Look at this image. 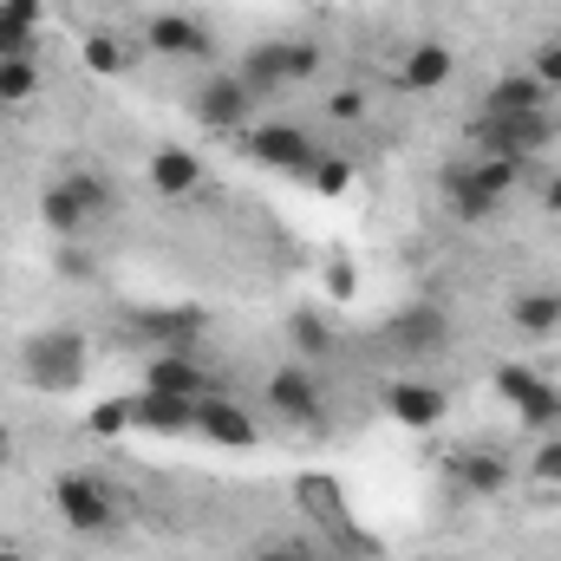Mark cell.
Returning a JSON list of instances; mask_svg holds the SVG:
<instances>
[{
    "label": "cell",
    "mask_w": 561,
    "mask_h": 561,
    "mask_svg": "<svg viewBox=\"0 0 561 561\" xmlns=\"http://www.w3.org/2000/svg\"><path fill=\"white\" fill-rule=\"evenodd\" d=\"M556 118L549 112H523V118H503V112H477L470 118V144L477 150H496V157H542L549 144H556Z\"/></svg>",
    "instance_id": "4"
},
{
    "label": "cell",
    "mask_w": 561,
    "mask_h": 561,
    "mask_svg": "<svg viewBox=\"0 0 561 561\" xmlns=\"http://www.w3.org/2000/svg\"><path fill=\"white\" fill-rule=\"evenodd\" d=\"M46 0H0V53H33Z\"/></svg>",
    "instance_id": "21"
},
{
    "label": "cell",
    "mask_w": 561,
    "mask_h": 561,
    "mask_svg": "<svg viewBox=\"0 0 561 561\" xmlns=\"http://www.w3.org/2000/svg\"><path fill=\"white\" fill-rule=\"evenodd\" d=\"M53 516L72 529V536H105L118 523V496L99 470H59L53 477Z\"/></svg>",
    "instance_id": "2"
},
{
    "label": "cell",
    "mask_w": 561,
    "mask_h": 561,
    "mask_svg": "<svg viewBox=\"0 0 561 561\" xmlns=\"http://www.w3.org/2000/svg\"><path fill=\"white\" fill-rule=\"evenodd\" d=\"M386 346L405 353V359H431V353H444V346H450V313H444L437 300H412V307H399V313L386 320Z\"/></svg>",
    "instance_id": "6"
},
{
    "label": "cell",
    "mask_w": 561,
    "mask_h": 561,
    "mask_svg": "<svg viewBox=\"0 0 561 561\" xmlns=\"http://www.w3.org/2000/svg\"><path fill=\"white\" fill-rule=\"evenodd\" d=\"M0 561H33L26 549H0Z\"/></svg>",
    "instance_id": "39"
},
{
    "label": "cell",
    "mask_w": 561,
    "mask_h": 561,
    "mask_svg": "<svg viewBox=\"0 0 561 561\" xmlns=\"http://www.w3.org/2000/svg\"><path fill=\"white\" fill-rule=\"evenodd\" d=\"M242 144H249V157L255 163H268V170H280V176H307L313 170V131L307 125H294V118H268V125H249L242 131Z\"/></svg>",
    "instance_id": "5"
},
{
    "label": "cell",
    "mask_w": 561,
    "mask_h": 561,
    "mask_svg": "<svg viewBox=\"0 0 561 561\" xmlns=\"http://www.w3.org/2000/svg\"><path fill=\"white\" fill-rule=\"evenodd\" d=\"M144 176H150V190H157V196H176V203H183V196H196V190H203V176H209V170H203V157H196V150L163 144V150H150Z\"/></svg>",
    "instance_id": "13"
},
{
    "label": "cell",
    "mask_w": 561,
    "mask_h": 561,
    "mask_svg": "<svg viewBox=\"0 0 561 561\" xmlns=\"http://www.w3.org/2000/svg\"><path fill=\"white\" fill-rule=\"evenodd\" d=\"M144 392H163V399H209V392H222L203 366H196V353H157L150 366H144Z\"/></svg>",
    "instance_id": "11"
},
{
    "label": "cell",
    "mask_w": 561,
    "mask_h": 561,
    "mask_svg": "<svg viewBox=\"0 0 561 561\" xmlns=\"http://www.w3.org/2000/svg\"><path fill=\"white\" fill-rule=\"evenodd\" d=\"M470 170H477V183H483L490 196H510V190L523 183V170H529V163H523V157H496V150H477V157H470Z\"/></svg>",
    "instance_id": "27"
},
{
    "label": "cell",
    "mask_w": 561,
    "mask_h": 561,
    "mask_svg": "<svg viewBox=\"0 0 561 561\" xmlns=\"http://www.w3.org/2000/svg\"><path fill=\"white\" fill-rule=\"evenodd\" d=\"M450 79V46H437V39H419L405 59H399V85L405 92H437Z\"/></svg>",
    "instance_id": "20"
},
{
    "label": "cell",
    "mask_w": 561,
    "mask_h": 561,
    "mask_svg": "<svg viewBox=\"0 0 561 561\" xmlns=\"http://www.w3.org/2000/svg\"><path fill=\"white\" fill-rule=\"evenodd\" d=\"M516 419L529 424V431H556V419H561V392L549 386V379H542V373H536V379H529V392L516 399Z\"/></svg>",
    "instance_id": "25"
},
{
    "label": "cell",
    "mask_w": 561,
    "mask_h": 561,
    "mask_svg": "<svg viewBox=\"0 0 561 561\" xmlns=\"http://www.w3.org/2000/svg\"><path fill=\"white\" fill-rule=\"evenodd\" d=\"M437 196H444V209H450L457 222H490V216L503 209V196H490V190L477 183L470 157H457V163H444V170H437Z\"/></svg>",
    "instance_id": "10"
},
{
    "label": "cell",
    "mask_w": 561,
    "mask_h": 561,
    "mask_svg": "<svg viewBox=\"0 0 561 561\" xmlns=\"http://www.w3.org/2000/svg\"><path fill=\"white\" fill-rule=\"evenodd\" d=\"M529 72H536V79L549 85V99H556V92H561V33H556V39H542V46H536Z\"/></svg>",
    "instance_id": "30"
},
{
    "label": "cell",
    "mask_w": 561,
    "mask_h": 561,
    "mask_svg": "<svg viewBox=\"0 0 561 561\" xmlns=\"http://www.w3.org/2000/svg\"><path fill=\"white\" fill-rule=\"evenodd\" d=\"M0 59H7V53H0Z\"/></svg>",
    "instance_id": "40"
},
{
    "label": "cell",
    "mask_w": 561,
    "mask_h": 561,
    "mask_svg": "<svg viewBox=\"0 0 561 561\" xmlns=\"http://www.w3.org/2000/svg\"><path fill=\"white\" fill-rule=\"evenodd\" d=\"M33 92H39V53H7L0 59V112L26 105Z\"/></svg>",
    "instance_id": "22"
},
{
    "label": "cell",
    "mask_w": 561,
    "mask_h": 561,
    "mask_svg": "<svg viewBox=\"0 0 561 561\" xmlns=\"http://www.w3.org/2000/svg\"><path fill=\"white\" fill-rule=\"evenodd\" d=\"M510 327L523 340H556L561 333V287H523L510 300Z\"/></svg>",
    "instance_id": "16"
},
{
    "label": "cell",
    "mask_w": 561,
    "mask_h": 561,
    "mask_svg": "<svg viewBox=\"0 0 561 561\" xmlns=\"http://www.w3.org/2000/svg\"><path fill=\"white\" fill-rule=\"evenodd\" d=\"M536 483L542 490H561V431H542V444H536Z\"/></svg>",
    "instance_id": "29"
},
{
    "label": "cell",
    "mask_w": 561,
    "mask_h": 561,
    "mask_svg": "<svg viewBox=\"0 0 561 561\" xmlns=\"http://www.w3.org/2000/svg\"><path fill=\"white\" fill-rule=\"evenodd\" d=\"M125 419L138 424V431H157V437H183V431H196V405L190 399H163V392H131L125 399Z\"/></svg>",
    "instance_id": "14"
},
{
    "label": "cell",
    "mask_w": 561,
    "mask_h": 561,
    "mask_svg": "<svg viewBox=\"0 0 561 561\" xmlns=\"http://www.w3.org/2000/svg\"><path fill=\"white\" fill-rule=\"evenodd\" d=\"M379 405H386V419L405 424V431H437V424L450 419V392L437 379H392L379 392Z\"/></svg>",
    "instance_id": "7"
},
{
    "label": "cell",
    "mask_w": 561,
    "mask_h": 561,
    "mask_svg": "<svg viewBox=\"0 0 561 561\" xmlns=\"http://www.w3.org/2000/svg\"><path fill=\"white\" fill-rule=\"evenodd\" d=\"M85 72H99V79H125V72H131V46H125L118 33H92V39H85Z\"/></svg>",
    "instance_id": "26"
},
{
    "label": "cell",
    "mask_w": 561,
    "mask_h": 561,
    "mask_svg": "<svg viewBox=\"0 0 561 561\" xmlns=\"http://www.w3.org/2000/svg\"><path fill=\"white\" fill-rule=\"evenodd\" d=\"M236 72L255 85V99H268V92H280V39H255L242 59H236Z\"/></svg>",
    "instance_id": "23"
},
{
    "label": "cell",
    "mask_w": 561,
    "mask_h": 561,
    "mask_svg": "<svg viewBox=\"0 0 561 561\" xmlns=\"http://www.w3.org/2000/svg\"><path fill=\"white\" fill-rule=\"evenodd\" d=\"M477 112H503V118H523V112H549V85H542L529 66H516V72L490 79V92H483V105H477Z\"/></svg>",
    "instance_id": "15"
},
{
    "label": "cell",
    "mask_w": 561,
    "mask_h": 561,
    "mask_svg": "<svg viewBox=\"0 0 561 561\" xmlns=\"http://www.w3.org/2000/svg\"><path fill=\"white\" fill-rule=\"evenodd\" d=\"M542 209H549V216H561V170H549V176H542Z\"/></svg>",
    "instance_id": "37"
},
{
    "label": "cell",
    "mask_w": 561,
    "mask_h": 561,
    "mask_svg": "<svg viewBox=\"0 0 561 561\" xmlns=\"http://www.w3.org/2000/svg\"><path fill=\"white\" fill-rule=\"evenodd\" d=\"M249 561H313V556H307V542H262Z\"/></svg>",
    "instance_id": "34"
},
{
    "label": "cell",
    "mask_w": 561,
    "mask_h": 561,
    "mask_svg": "<svg viewBox=\"0 0 561 561\" xmlns=\"http://www.w3.org/2000/svg\"><path fill=\"white\" fill-rule=\"evenodd\" d=\"M287 327H294V340H300V346H307V353H327V346H333V340H327V333H320V320H313V313H294V320H287Z\"/></svg>",
    "instance_id": "32"
},
{
    "label": "cell",
    "mask_w": 561,
    "mask_h": 561,
    "mask_svg": "<svg viewBox=\"0 0 561 561\" xmlns=\"http://www.w3.org/2000/svg\"><path fill=\"white\" fill-rule=\"evenodd\" d=\"M0 463H13V437H7V424H0Z\"/></svg>",
    "instance_id": "38"
},
{
    "label": "cell",
    "mask_w": 561,
    "mask_h": 561,
    "mask_svg": "<svg viewBox=\"0 0 561 561\" xmlns=\"http://www.w3.org/2000/svg\"><path fill=\"white\" fill-rule=\"evenodd\" d=\"M92 431H131V419H125V399L99 405V412H92Z\"/></svg>",
    "instance_id": "35"
},
{
    "label": "cell",
    "mask_w": 561,
    "mask_h": 561,
    "mask_svg": "<svg viewBox=\"0 0 561 561\" xmlns=\"http://www.w3.org/2000/svg\"><path fill=\"white\" fill-rule=\"evenodd\" d=\"M300 503H307L313 516H333V510H340V496H333L327 477H307V483H300Z\"/></svg>",
    "instance_id": "31"
},
{
    "label": "cell",
    "mask_w": 561,
    "mask_h": 561,
    "mask_svg": "<svg viewBox=\"0 0 561 561\" xmlns=\"http://www.w3.org/2000/svg\"><path fill=\"white\" fill-rule=\"evenodd\" d=\"M255 85L242 79V72H209L203 85H196V125L203 131H216V138H242L249 125H255Z\"/></svg>",
    "instance_id": "3"
},
{
    "label": "cell",
    "mask_w": 561,
    "mask_h": 561,
    "mask_svg": "<svg viewBox=\"0 0 561 561\" xmlns=\"http://www.w3.org/2000/svg\"><path fill=\"white\" fill-rule=\"evenodd\" d=\"M320 66H327V46L320 39H300V33L280 39V85H307Z\"/></svg>",
    "instance_id": "24"
},
{
    "label": "cell",
    "mask_w": 561,
    "mask_h": 561,
    "mask_svg": "<svg viewBox=\"0 0 561 561\" xmlns=\"http://www.w3.org/2000/svg\"><path fill=\"white\" fill-rule=\"evenodd\" d=\"M268 405H275L280 424H320L327 392H320L313 366H275V373H268Z\"/></svg>",
    "instance_id": "8"
},
{
    "label": "cell",
    "mask_w": 561,
    "mask_h": 561,
    "mask_svg": "<svg viewBox=\"0 0 561 561\" xmlns=\"http://www.w3.org/2000/svg\"><path fill=\"white\" fill-rule=\"evenodd\" d=\"M39 222H46V236H59V242L92 236V216H85V203H79L66 183H46V196H39Z\"/></svg>",
    "instance_id": "18"
},
{
    "label": "cell",
    "mask_w": 561,
    "mask_h": 561,
    "mask_svg": "<svg viewBox=\"0 0 561 561\" xmlns=\"http://www.w3.org/2000/svg\"><path fill=\"white\" fill-rule=\"evenodd\" d=\"M450 483H457L463 496H503V490H510V457H503V450H463V457L450 463Z\"/></svg>",
    "instance_id": "17"
},
{
    "label": "cell",
    "mask_w": 561,
    "mask_h": 561,
    "mask_svg": "<svg viewBox=\"0 0 561 561\" xmlns=\"http://www.w3.org/2000/svg\"><path fill=\"white\" fill-rule=\"evenodd\" d=\"M59 183L85 203V216H92V222H105V216L118 209V183H112L99 163H72V170H59Z\"/></svg>",
    "instance_id": "19"
},
{
    "label": "cell",
    "mask_w": 561,
    "mask_h": 561,
    "mask_svg": "<svg viewBox=\"0 0 561 561\" xmlns=\"http://www.w3.org/2000/svg\"><path fill=\"white\" fill-rule=\"evenodd\" d=\"M307 183H313L320 196H346V190H353V157H313Z\"/></svg>",
    "instance_id": "28"
},
{
    "label": "cell",
    "mask_w": 561,
    "mask_h": 561,
    "mask_svg": "<svg viewBox=\"0 0 561 561\" xmlns=\"http://www.w3.org/2000/svg\"><path fill=\"white\" fill-rule=\"evenodd\" d=\"M144 39H150V53H163V59H209V53H216V33H209L196 13H150V20H144Z\"/></svg>",
    "instance_id": "9"
},
{
    "label": "cell",
    "mask_w": 561,
    "mask_h": 561,
    "mask_svg": "<svg viewBox=\"0 0 561 561\" xmlns=\"http://www.w3.org/2000/svg\"><path fill=\"white\" fill-rule=\"evenodd\" d=\"M327 112H333L340 125H353V118L366 112V99H359V92H333V105H327Z\"/></svg>",
    "instance_id": "36"
},
{
    "label": "cell",
    "mask_w": 561,
    "mask_h": 561,
    "mask_svg": "<svg viewBox=\"0 0 561 561\" xmlns=\"http://www.w3.org/2000/svg\"><path fill=\"white\" fill-rule=\"evenodd\" d=\"M13 366H20V379L33 392H79L85 386V366H92V346L72 327H39V333L20 340Z\"/></svg>",
    "instance_id": "1"
},
{
    "label": "cell",
    "mask_w": 561,
    "mask_h": 561,
    "mask_svg": "<svg viewBox=\"0 0 561 561\" xmlns=\"http://www.w3.org/2000/svg\"><path fill=\"white\" fill-rule=\"evenodd\" d=\"M196 431H203L209 444H222V450H249V444L262 437L255 412H249V405H236V399H222V392L196 399Z\"/></svg>",
    "instance_id": "12"
},
{
    "label": "cell",
    "mask_w": 561,
    "mask_h": 561,
    "mask_svg": "<svg viewBox=\"0 0 561 561\" xmlns=\"http://www.w3.org/2000/svg\"><path fill=\"white\" fill-rule=\"evenodd\" d=\"M529 379H536V373H529V366H503V373H496V392H503V399H510V405H516V399H523V392H529Z\"/></svg>",
    "instance_id": "33"
}]
</instances>
